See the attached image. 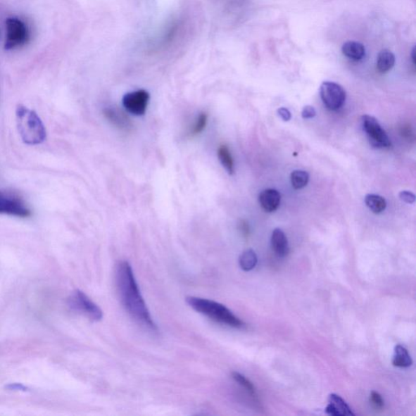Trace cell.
I'll use <instances>...</instances> for the list:
<instances>
[{"instance_id": "6da1fadb", "label": "cell", "mask_w": 416, "mask_h": 416, "mask_svg": "<svg viewBox=\"0 0 416 416\" xmlns=\"http://www.w3.org/2000/svg\"><path fill=\"white\" fill-rule=\"evenodd\" d=\"M115 283L121 303L131 317L144 327L156 331L157 326L141 296L133 270L127 261L118 263L115 271Z\"/></svg>"}, {"instance_id": "7a4b0ae2", "label": "cell", "mask_w": 416, "mask_h": 416, "mask_svg": "<svg viewBox=\"0 0 416 416\" xmlns=\"http://www.w3.org/2000/svg\"><path fill=\"white\" fill-rule=\"evenodd\" d=\"M15 115L19 134L24 143L31 146L43 144L46 138V131L39 115L20 105Z\"/></svg>"}, {"instance_id": "3957f363", "label": "cell", "mask_w": 416, "mask_h": 416, "mask_svg": "<svg viewBox=\"0 0 416 416\" xmlns=\"http://www.w3.org/2000/svg\"><path fill=\"white\" fill-rule=\"evenodd\" d=\"M186 301L189 306L196 310L197 313L206 315L218 323L236 329H241L245 325L244 321L237 317L223 304L212 301V300L194 296L187 297Z\"/></svg>"}, {"instance_id": "277c9868", "label": "cell", "mask_w": 416, "mask_h": 416, "mask_svg": "<svg viewBox=\"0 0 416 416\" xmlns=\"http://www.w3.org/2000/svg\"><path fill=\"white\" fill-rule=\"evenodd\" d=\"M68 307L75 313L83 315L89 320L98 322L102 320L103 313L96 303H94L87 294L79 289L73 291L68 298Z\"/></svg>"}, {"instance_id": "5b68a950", "label": "cell", "mask_w": 416, "mask_h": 416, "mask_svg": "<svg viewBox=\"0 0 416 416\" xmlns=\"http://www.w3.org/2000/svg\"><path fill=\"white\" fill-rule=\"evenodd\" d=\"M0 214L27 218L31 215V210L19 194L5 191H0Z\"/></svg>"}, {"instance_id": "8992f818", "label": "cell", "mask_w": 416, "mask_h": 416, "mask_svg": "<svg viewBox=\"0 0 416 416\" xmlns=\"http://www.w3.org/2000/svg\"><path fill=\"white\" fill-rule=\"evenodd\" d=\"M30 30L22 20L12 18L6 20V41L5 49H18L28 43Z\"/></svg>"}, {"instance_id": "52a82bcc", "label": "cell", "mask_w": 416, "mask_h": 416, "mask_svg": "<svg viewBox=\"0 0 416 416\" xmlns=\"http://www.w3.org/2000/svg\"><path fill=\"white\" fill-rule=\"evenodd\" d=\"M363 130L370 139V144L377 149H387L391 146L386 132L384 131L378 120L370 115H365L362 117Z\"/></svg>"}, {"instance_id": "ba28073f", "label": "cell", "mask_w": 416, "mask_h": 416, "mask_svg": "<svg viewBox=\"0 0 416 416\" xmlns=\"http://www.w3.org/2000/svg\"><path fill=\"white\" fill-rule=\"evenodd\" d=\"M320 96L326 108L331 111H336L343 106L346 94L339 84L324 82L320 87Z\"/></svg>"}, {"instance_id": "9c48e42d", "label": "cell", "mask_w": 416, "mask_h": 416, "mask_svg": "<svg viewBox=\"0 0 416 416\" xmlns=\"http://www.w3.org/2000/svg\"><path fill=\"white\" fill-rule=\"evenodd\" d=\"M150 101V94L145 89L130 92L125 94L122 104L127 112L136 117L144 115Z\"/></svg>"}, {"instance_id": "30bf717a", "label": "cell", "mask_w": 416, "mask_h": 416, "mask_svg": "<svg viewBox=\"0 0 416 416\" xmlns=\"http://www.w3.org/2000/svg\"><path fill=\"white\" fill-rule=\"evenodd\" d=\"M281 194L277 189H267L259 196L260 206L267 213H274L281 204Z\"/></svg>"}, {"instance_id": "8fae6325", "label": "cell", "mask_w": 416, "mask_h": 416, "mask_svg": "<svg viewBox=\"0 0 416 416\" xmlns=\"http://www.w3.org/2000/svg\"><path fill=\"white\" fill-rule=\"evenodd\" d=\"M325 412L333 416L355 415L344 400L335 393L329 395V405Z\"/></svg>"}, {"instance_id": "7c38bea8", "label": "cell", "mask_w": 416, "mask_h": 416, "mask_svg": "<svg viewBox=\"0 0 416 416\" xmlns=\"http://www.w3.org/2000/svg\"><path fill=\"white\" fill-rule=\"evenodd\" d=\"M271 244L272 250L279 257H286L289 248L285 233L281 229H275L272 232Z\"/></svg>"}, {"instance_id": "4fadbf2b", "label": "cell", "mask_w": 416, "mask_h": 416, "mask_svg": "<svg viewBox=\"0 0 416 416\" xmlns=\"http://www.w3.org/2000/svg\"><path fill=\"white\" fill-rule=\"evenodd\" d=\"M342 53L353 61H360L365 56V49L358 42L349 41L342 46Z\"/></svg>"}, {"instance_id": "5bb4252c", "label": "cell", "mask_w": 416, "mask_h": 416, "mask_svg": "<svg viewBox=\"0 0 416 416\" xmlns=\"http://www.w3.org/2000/svg\"><path fill=\"white\" fill-rule=\"evenodd\" d=\"M103 115L119 129H128L130 126V120L122 113H120L117 109L107 108L103 109Z\"/></svg>"}, {"instance_id": "9a60e30c", "label": "cell", "mask_w": 416, "mask_h": 416, "mask_svg": "<svg viewBox=\"0 0 416 416\" xmlns=\"http://www.w3.org/2000/svg\"><path fill=\"white\" fill-rule=\"evenodd\" d=\"M393 365L398 367H408L412 365V357L407 349L401 345L395 346Z\"/></svg>"}, {"instance_id": "2e32d148", "label": "cell", "mask_w": 416, "mask_h": 416, "mask_svg": "<svg viewBox=\"0 0 416 416\" xmlns=\"http://www.w3.org/2000/svg\"><path fill=\"white\" fill-rule=\"evenodd\" d=\"M218 156L225 170L228 172L229 175H233L235 172L234 160L229 147L226 145L220 146Z\"/></svg>"}, {"instance_id": "e0dca14e", "label": "cell", "mask_w": 416, "mask_h": 416, "mask_svg": "<svg viewBox=\"0 0 416 416\" xmlns=\"http://www.w3.org/2000/svg\"><path fill=\"white\" fill-rule=\"evenodd\" d=\"M395 64V56L391 51L382 50L377 57V70L382 73L391 70Z\"/></svg>"}, {"instance_id": "ac0fdd59", "label": "cell", "mask_w": 416, "mask_h": 416, "mask_svg": "<svg viewBox=\"0 0 416 416\" xmlns=\"http://www.w3.org/2000/svg\"><path fill=\"white\" fill-rule=\"evenodd\" d=\"M365 203L367 207L375 214L383 213L387 206L386 199L377 194H367L365 197Z\"/></svg>"}, {"instance_id": "d6986e66", "label": "cell", "mask_w": 416, "mask_h": 416, "mask_svg": "<svg viewBox=\"0 0 416 416\" xmlns=\"http://www.w3.org/2000/svg\"><path fill=\"white\" fill-rule=\"evenodd\" d=\"M258 258L256 252L251 249L246 250L239 258V265L242 270L249 272L257 265Z\"/></svg>"}, {"instance_id": "ffe728a7", "label": "cell", "mask_w": 416, "mask_h": 416, "mask_svg": "<svg viewBox=\"0 0 416 416\" xmlns=\"http://www.w3.org/2000/svg\"><path fill=\"white\" fill-rule=\"evenodd\" d=\"M232 377H233L234 380L237 383H239L241 386L244 387L253 398L258 399V395L254 384H253L244 375H241V373L237 372L232 373Z\"/></svg>"}, {"instance_id": "44dd1931", "label": "cell", "mask_w": 416, "mask_h": 416, "mask_svg": "<svg viewBox=\"0 0 416 416\" xmlns=\"http://www.w3.org/2000/svg\"><path fill=\"white\" fill-rule=\"evenodd\" d=\"M291 181L294 189H301L308 185L309 182L308 173L302 170L294 171L291 173Z\"/></svg>"}, {"instance_id": "7402d4cb", "label": "cell", "mask_w": 416, "mask_h": 416, "mask_svg": "<svg viewBox=\"0 0 416 416\" xmlns=\"http://www.w3.org/2000/svg\"><path fill=\"white\" fill-rule=\"evenodd\" d=\"M208 115L207 113H202L198 115L196 123H194V127L191 130V134L196 136L202 133V132L206 128L208 125Z\"/></svg>"}, {"instance_id": "603a6c76", "label": "cell", "mask_w": 416, "mask_h": 416, "mask_svg": "<svg viewBox=\"0 0 416 416\" xmlns=\"http://www.w3.org/2000/svg\"><path fill=\"white\" fill-rule=\"evenodd\" d=\"M370 401L373 405V407L376 409L382 410L384 408V400L380 393L376 391H372L370 396Z\"/></svg>"}, {"instance_id": "cb8c5ba5", "label": "cell", "mask_w": 416, "mask_h": 416, "mask_svg": "<svg viewBox=\"0 0 416 416\" xmlns=\"http://www.w3.org/2000/svg\"><path fill=\"white\" fill-rule=\"evenodd\" d=\"M399 198L407 203H414L415 201V194L410 191H402L399 194Z\"/></svg>"}, {"instance_id": "d4e9b609", "label": "cell", "mask_w": 416, "mask_h": 416, "mask_svg": "<svg viewBox=\"0 0 416 416\" xmlns=\"http://www.w3.org/2000/svg\"><path fill=\"white\" fill-rule=\"evenodd\" d=\"M315 115H317V112L313 106L308 105V106L304 107L302 112L303 119H312L315 117Z\"/></svg>"}, {"instance_id": "484cf974", "label": "cell", "mask_w": 416, "mask_h": 416, "mask_svg": "<svg viewBox=\"0 0 416 416\" xmlns=\"http://www.w3.org/2000/svg\"><path fill=\"white\" fill-rule=\"evenodd\" d=\"M239 227L242 236L246 239L248 238L251 233L248 223L246 220H241Z\"/></svg>"}, {"instance_id": "4316f807", "label": "cell", "mask_w": 416, "mask_h": 416, "mask_svg": "<svg viewBox=\"0 0 416 416\" xmlns=\"http://www.w3.org/2000/svg\"><path fill=\"white\" fill-rule=\"evenodd\" d=\"M279 115L284 121H289L291 119V113L286 108H282L277 111Z\"/></svg>"}, {"instance_id": "83f0119b", "label": "cell", "mask_w": 416, "mask_h": 416, "mask_svg": "<svg viewBox=\"0 0 416 416\" xmlns=\"http://www.w3.org/2000/svg\"><path fill=\"white\" fill-rule=\"evenodd\" d=\"M10 389H14V391H26V388L25 386H23V384H10V386L8 387Z\"/></svg>"}, {"instance_id": "f1b7e54d", "label": "cell", "mask_w": 416, "mask_h": 416, "mask_svg": "<svg viewBox=\"0 0 416 416\" xmlns=\"http://www.w3.org/2000/svg\"><path fill=\"white\" fill-rule=\"evenodd\" d=\"M415 47H414L413 51H412V60H413V63L414 65L415 64Z\"/></svg>"}]
</instances>
